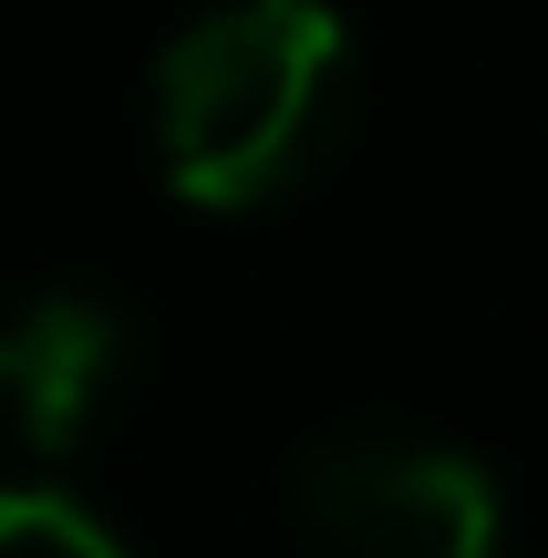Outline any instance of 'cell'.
<instances>
[{
  "label": "cell",
  "mask_w": 548,
  "mask_h": 558,
  "mask_svg": "<svg viewBox=\"0 0 548 558\" xmlns=\"http://www.w3.org/2000/svg\"><path fill=\"white\" fill-rule=\"evenodd\" d=\"M290 518L331 558H497L508 507L497 476L455 445L414 435H331L290 465Z\"/></svg>",
  "instance_id": "obj_2"
},
{
  "label": "cell",
  "mask_w": 548,
  "mask_h": 558,
  "mask_svg": "<svg viewBox=\"0 0 548 558\" xmlns=\"http://www.w3.org/2000/svg\"><path fill=\"white\" fill-rule=\"evenodd\" d=\"M0 558H124V538L62 486H0Z\"/></svg>",
  "instance_id": "obj_4"
},
{
  "label": "cell",
  "mask_w": 548,
  "mask_h": 558,
  "mask_svg": "<svg viewBox=\"0 0 548 558\" xmlns=\"http://www.w3.org/2000/svg\"><path fill=\"white\" fill-rule=\"evenodd\" d=\"M145 114L186 207H269L352 124V32L331 0H218L156 52Z\"/></svg>",
  "instance_id": "obj_1"
},
{
  "label": "cell",
  "mask_w": 548,
  "mask_h": 558,
  "mask_svg": "<svg viewBox=\"0 0 548 558\" xmlns=\"http://www.w3.org/2000/svg\"><path fill=\"white\" fill-rule=\"evenodd\" d=\"M135 373V320L103 290H32L0 320V414L32 456H73Z\"/></svg>",
  "instance_id": "obj_3"
}]
</instances>
